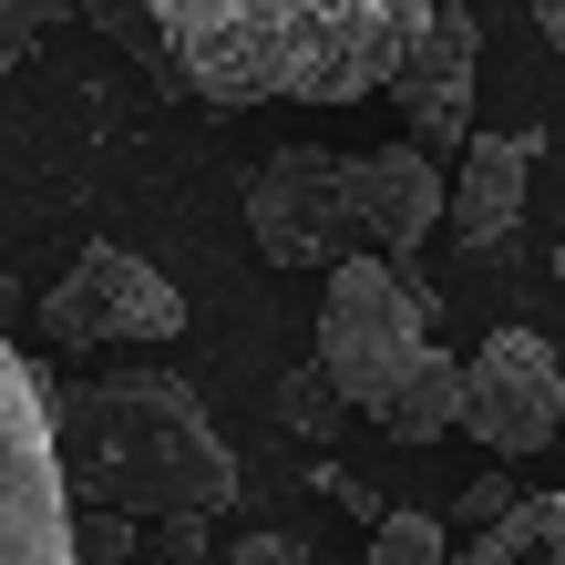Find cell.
<instances>
[{"label": "cell", "mask_w": 565, "mask_h": 565, "mask_svg": "<svg viewBox=\"0 0 565 565\" xmlns=\"http://www.w3.org/2000/svg\"><path fill=\"white\" fill-rule=\"evenodd\" d=\"M443 0H154L175 83L216 114L247 104H371L402 83Z\"/></svg>", "instance_id": "1"}, {"label": "cell", "mask_w": 565, "mask_h": 565, "mask_svg": "<svg viewBox=\"0 0 565 565\" xmlns=\"http://www.w3.org/2000/svg\"><path fill=\"white\" fill-rule=\"evenodd\" d=\"M62 431V473L73 504L93 514H226L237 504V452L206 422L195 381L175 371H114V381H73V402H52Z\"/></svg>", "instance_id": "2"}, {"label": "cell", "mask_w": 565, "mask_h": 565, "mask_svg": "<svg viewBox=\"0 0 565 565\" xmlns=\"http://www.w3.org/2000/svg\"><path fill=\"white\" fill-rule=\"evenodd\" d=\"M443 175L422 145H381V154H319L288 145L247 175V237L268 268L288 278H329L340 257H412L443 226Z\"/></svg>", "instance_id": "3"}, {"label": "cell", "mask_w": 565, "mask_h": 565, "mask_svg": "<svg viewBox=\"0 0 565 565\" xmlns=\"http://www.w3.org/2000/svg\"><path fill=\"white\" fill-rule=\"evenodd\" d=\"M319 381L391 443L462 431V360L431 340V278L412 257H340L319 309Z\"/></svg>", "instance_id": "4"}, {"label": "cell", "mask_w": 565, "mask_h": 565, "mask_svg": "<svg viewBox=\"0 0 565 565\" xmlns=\"http://www.w3.org/2000/svg\"><path fill=\"white\" fill-rule=\"evenodd\" d=\"M73 524L83 504H73V473H62L52 381L0 329V565H83Z\"/></svg>", "instance_id": "5"}, {"label": "cell", "mask_w": 565, "mask_h": 565, "mask_svg": "<svg viewBox=\"0 0 565 565\" xmlns=\"http://www.w3.org/2000/svg\"><path fill=\"white\" fill-rule=\"evenodd\" d=\"M42 329L62 350H164L185 329V298L164 268H145L135 247L93 237L73 268H62V288L42 298Z\"/></svg>", "instance_id": "6"}, {"label": "cell", "mask_w": 565, "mask_h": 565, "mask_svg": "<svg viewBox=\"0 0 565 565\" xmlns=\"http://www.w3.org/2000/svg\"><path fill=\"white\" fill-rule=\"evenodd\" d=\"M462 431L483 452H545L565 431V360L535 329H493V340L462 360Z\"/></svg>", "instance_id": "7"}, {"label": "cell", "mask_w": 565, "mask_h": 565, "mask_svg": "<svg viewBox=\"0 0 565 565\" xmlns=\"http://www.w3.org/2000/svg\"><path fill=\"white\" fill-rule=\"evenodd\" d=\"M473 73H483V21L473 11H431L422 31V52L402 62V124H412V145H473Z\"/></svg>", "instance_id": "8"}, {"label": "cell", "mask_w": 565, "mask_h": 565, "mask_svg": "<svg viewBox=\"0 0 565 565\" xmlns=\"http://www.w3.org/2000/svg\"><path fill=\"white\" fill-rule=\"evenodd\" d=\"M535 145L545 135H483L473 154H462V175L443 195V226L473 257H504L514 247V216H524V185H535Z\"/></svg>", "instance_id": "9"}, {"label": "cell", "mask_w": 565, "mask_h": 565, "mask_svg": "<svg viewBox=\"0 0 565 565\" xmlns=\"http://www.w3.org/2000/svg\"><path fill=\"white\" fill-rule=\"evenodd\" d=\"M545 535H555V493H514V504L493 514L473 545H452V565H535Z\"/></svg>", "instance_id": "10"}, {"label": "cell", "mask_w": 565, "mask_h": 565, "mask_svg": "<svg viewBox=\"0 0 565 565\" xmlns=\"http://www.w3.org/2000/svg\"><path fill=\"white\" fill-rule=\"evenodd\" d=\"M360 565H452V524L422 514V504H381L371 555H360Z\"/></svg>", "instance_id": "11"}, {"label": "cell", "mask_w": 565, "mask_h": 565, "mask_svg": "<svg viewBox=\"0 0 565 565\" xmlns=\"http://www.w3.org/2000/svg\"><path fill=\"white\" fill-rule=\"evenodd\" d=\"M62 21V0H0V62H31V42Z\"/></svg>", "instance_id": "12"}, {"label": "cell", "mask_w": 565, "mask_h": 565, "mask_svg": "<svg viewBox=\"0 0 565 565\" xmlns=\"http://www.w3.org/2000/svg\"><path fill=\"white\" fill-rule=\"evenodd\" d=\"M504 504H514V483H504V473H473V483L452 493V524H473V535H483V524L504 514Z\"/></svg>", "instance_id": "13"}, {"label": "cell", "mask_w": 565, "mask_h": 565, "mask_svg": "<svg viewBox=\"0 0 565 565\" xmlns=\"http://www.w3.org/2000/svg\"><path fill=\"white\" fill-rule=\"evenodd\" d=\"M329 402H340V391H329L319 371H298V381H288V422H329Z\"/></svg>", "instance_id": "14"}, {"label": "cell", "mask_w": 565, "mask_h": 565, "mask_svg": "<svg viewBox=\"0 0 565 565\" xmlns=\"http://www.w3.org/2000/svg\"><path fill=\"white\" fill-rule=\"evenodd\" d=\"M237 565H298V545H288V535H247Z\"/></svg>", "instance_id": "15"}, {"label": "cell", "mask_w": 565, "mask_h": 565, "mask_svg": "<svg viewBox=\"0 0 565 565\" xmlns=\"http://www.w3.org/2000/svg\"><path fill=\"white\" fill-rule=\"evenodd\" d=\"M535 565H565V493H555V535H545V555Z\"/></svg>", "instance_id": "16"}, {"label": "cell", "mask_w": 565, "mask_h": 565, "mask_svg": "<svg viewBox=\"0 0 565 565\" xmlns=\"http://www.w3.org/2000/svg\"><path fill=\"white\" fill-rule=\"evenodd\" d=\"M535 21H545V42H565V0H535Z\"/></svg>", "instance_id": "17"}, {"label": "cell", "mask_w": 565, "mask_h": 565, "mask_svg": "<svg viewBox=\"0 0 565 565\" xmlns=\"http://www.w3.org/2000/svg\"><path fill=\"white\" fill-rule=\"evenodd\" d=\"M555 278H565V237H555Z\"/></svg>", "instance_id": "18"}]
</instances>
